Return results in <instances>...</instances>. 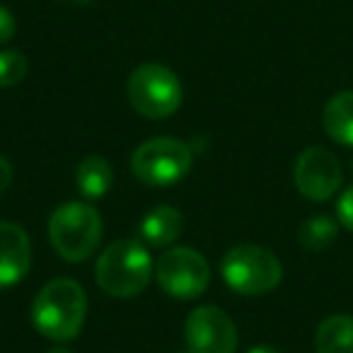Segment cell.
<instances>
[{
	"label": "cell",
	"instance_id": "6da1fadb",
	"mask_svg": "<svg viewBox=\"0 0 353 353\" xmlns=\"http://www.w3.org/2000/svg\"><path fill=\"white\" fill-rule=\"evenodd\" d=\"M88 314L85 288L73 279H54L37 293L32 303V324L41 336L56 343L78 339Z\"/></svg>",
	"mask_w": 353,
	"mask_h": 353
},
{
	"label": "cell",
	"instance_id": "7a4b0ae2",
	"mask_svg": "<svg viewBox=\"0 0 353 353\" xmlns=\"http://www.w3.org/2000/svg\"><path fill=\"white\" fill-rule=\"evenodd\" d=\"M99 288L112 298H133L152 279V259L141 240H117L99 254L94 266Z\"/></svg>",
	"mask_w": 353,
	"mask_h": 353
},
{
	"label": "cell",
	"instance_id": "3957f363",
	"mask_svg": "<svg viewBox=\"0 0 353 353\" xmlns=\"http://www.w3.org/2000/svg\"><path fill=\"white\" fill-rule=\"evenodd\" d=\"M51 247L61 259L78 264L94 254L102 240V218L97 208L83 201H70L59 206L49 221Z\"/></svg>",
	"mask_w": 353,
	"mask_h": 353
},
{
	"label": "cell",
	"instance_id": "277c9868",
	"mask_svg": "<svg viewBox=\"0 0 353 353\" xmlns=\"http://www.w3.org/2000/svg\"><path fill=\"white\" fill-rule=\"evenodd\" d=\"M223 281L237 295H264L283 279V266L271 250L259 245H237L223 256Z\"/></svg>",
	"mask_w": 353,
	"mask_h": 353
},
{
	"label": "cell",
	"instance_id": "5b68a950",
	"mask_svg": "<svg viewBox=\"0 0 353 353\" xmlns=\"http://www.w3.org/2000/svg\"><path fill=\"white\" fill-rule=\"evenodd\" d=\"M128 102L145 119H167L182 107V83L167 65L143 63L131 73L126 85Z\"/></svg>",
	"mask_w": 353,
	"mask_h": 353
},
{
	"label": "cell",
	"instance_id": "8992f818",
	"mask_svg": "<svg viewBox=\"0 0 353 353\" xmlns=\"http://www.w3.org/2000/svg\"><path fill=\"white\" fill-rule=\"evenodd\" d=\"M194 165V152L176 138H150L141 143L131 155V170L143 184L172 187L182 182Z\"/></svg>",
	"mask_w": 353,
	"mask_h": 353
},
{
	"label": "cell",
	"instance_id": "52a82bcc",
	"mask_svg": "<svg viewBox=\"0 0 353 353\" xmlns=\"http://www.w3.org/2000/svg\"><path fill=\"white\" fill-rule=\"evenodd\" d=\"M155 279L167 295L194 300L206 293L211 283V266L206 256L192 247H172L157 259Z\"/></svg>",
	"mask_w": 353,
	"mask_h": 353
},
{
	"label": "cell",
	"instance_id": "ba28073f",
	"mask_svg": "<svg viewBox=\"0 0 353 353\" xmlns=\"http://www.w3.org/2000/svg\"><path fill=\"white\" fill-rule=\"evenodd\" d=\"M295 187L310 201H327L339 192L343 182L341 162L332 150L322 145L305 148L293 167Z\"/></svg>",
	"mask_w": 353,
	"mask_h": 353
},
{
	"label": "cell",
	"instance_id": "9c48e42d",
	"mask_svg": "<svg viewBox=\"0 0 353 353\" xmlns=\"http://www.w3.org/2000/svg\"><path fill=\"white\" fill-rule=\"evenodd\" d=\"M189 353H235V322L216 305H201L187 317L184 324Z\"/></svg>",
	"mask_w": 353,
	"mask_h": 353
},
{
	"label": "cell",
	"instance_id": "30bf717a",
	"mask_svg": "<svg viewBox=\"0 0 353 353\" xmlns=\"http://www.w3.org/2000/svg\"><path fill=\"white\" fill-rule=\"evenodd\" d=\"M32 266V242L17 223H0V290L25 281Z\"/></svg>",
	"mask_w": 353,
	"mask_h": 353
},
{
	"label": "cell",
	"instance_id": "8fae6325",
	"mask_svg": "<svg viewBox=\"0 0 353 353\" xmlns=\"http://www.w3.org/2000/svg\"><path fill=\"white\" fill-rule=\"evenodd\" d=\"M184 230V218L174 206H155L141 221L138 235L145 245L170 247Z\"/></svg>",
	"mask_w": 353,
	"mask_h": 353
},
{
	"label": "cell",
	"instance_id": "7c38bea8",
	"mask_svg": "<svg viewBox=\"0 0 353 353\" xmlns=\"http://www.w3.org/2000/svg\"><path fill=\"white\" fill-rule=\"evenodd\" d=\"M75 184L90 201H97L114 187V170L102 155H85L75 167Z\"/></svg>",
	"mask_w": 353,
	"mask_h": 353
},
{
	"label": "cell",
	"instance_id": "4fadbf2b",
	"mask_svg": "<svg viewBox=\"0 0 353 353\" xmlns=\"http://www.w3.org/2000/svg\"><path fill=\"white\" fill-rule=\"evenodd\" d=\"M324 131L341 145L353 148V90L334 94L322 114Z\"/></svg>",
	"mask_w": 353,
	"mask_h": 353
},
{
	"label": "cell",
	"instance_id": "5bb4252c",
	"mask_svg": "<svg viewBox=\"0 0 353 353\" xmlns=\"http://www.w3.org/2000/svg\"><path fill=\"white\" fill-rule=\"evenodd\" d=\"M317 353H353V317L332 314L314 332Z\"/></svg>",
	"mask_w": 353,
	"mask_h": 353
},
{
	"label": "cell",
	"instance_id": "9a60e30c",
	"mask_svg": "<svg viewBox=\"0 0 353 353\" xmlns=\"http://www.w3.org/2000/svg\"><path fill=\"white\" fill-rule=\"evenodd\" d=\"M336 235H339L336 221L324 216V213H317V216L307 218L298 230L300 245L310 252H319V250H324V247H329L336 240Z\"/></svg>",
	"mask_w": 353,
	"mask_h": 353
},
{
	"label": "cell",
	"instance_id": "2e32d148",
	"mask_svg": "<svg viewBox=\"0 0 353 353\" xmlns=\"http://www.w3.org/2000/svg\"><path fill=\"white\" fill-rule=\"evenodd\" d=\"M27 75V56L17 49L0 51V88H15Z\"/></svg>",
	"mask_w": 353,
	"mask_h": 353
},
{
	"label": "cell",
	"instance_id": "e0dca14e",
	"mask_svg": "<svg viewBox=\"0 0 353 353\" xmlns=\"http://www.w3.org/2000/svg\"><path fill=\"white\" fill-rule=\"evenodd\" d=\"M336 218L346 230L353 232V187H348L346 192L341 194L336 203Z\"/></svg>",
	"mask_w": 353,
	"mask_h": 353
},
{
	"label": "cell",
	"instance_id": "ac0fdd59",
	"mask_svg": "<svg viewBox=\"0 0 353 353\" xmlns=\"http://www.w3.org/2000/svg\"><path fill=\"white\" fill-rule=\"evenodd\" d=\"M15 32H17V25H15L12 12L8 10V8L0 6V44L10 41L12 37H15Z\"/></svg>",
	"mask_w": 353,
	"mask_h": 353
},
{
	"label": "cell",
	"instance_id": "d6986e66",
	"mask_svg": "<svg viewBox=\"0 0 353 353\" xmlns=\"http://www.w3.org/2000/svg\"><path fill=\"white\" fill-rule=\"evenodd\" d=\"M10 182H12V165L0 155V194L10 187Z\"/></svg>",
	"mask_w": 353,
	"mask_h": 353
},
{
	"label": "cell",
	"instance_id": "ffe728a7",
	"mask_svg": "<svg viewBox=\"0 0 353 353\" xmlns=\"http://www.w3.org/2000/svg\"><path fill=\"white\" fill-rule=\"evenodd\" d=\"M247 353H281V351H279V348H274V346H266V343H261V346L250 348Z\"/></svg>",
	"mask_w": 353,
	"mask_h": 353
},
{
	"label": "cell",
	"instance_id": "44dd1931",
	"mask_svg": "<svg viewBox=\"0 0 353 353\" xmlns=\"http://www.w3.org/2000/svg\"><path fill=\"white\" fill-rule=\"evenodd\" d=\"M49 353H73L70 348H65V346H56V348H51Z\"/></svg>",
	"mask_w": 353,
	"mask_h": 353
},
{
	"label": "cell",
	"instance_id": "7402d4cb",
	"mask_svg": "<svg viewBox=\"0 0 353 353\" xmlns=\"http://www.w3.org/2000/svg\"><path fill=\"white\" fill-rule=\"evenodd\" d=\"M65 3H73V6H90L92 0H65Z\"/></svg>",
	"mask_w": 353,
	"mask_h": 353
}]
</instances>
